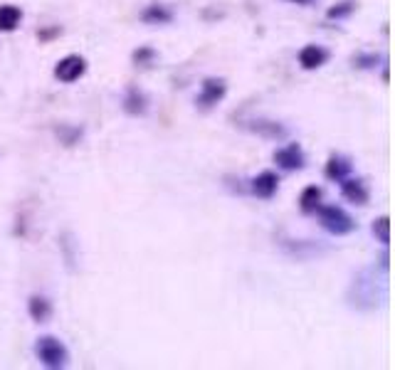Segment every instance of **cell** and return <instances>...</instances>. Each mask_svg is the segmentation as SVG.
Masks as SVG:
<instances>
[{
	"label": "cell",
	"mask_w": 395,
	"mask_h": 370,
	"mask_svg": "<svg viewBox=\"0 0 395 370\" xmlns=\"http://www.w3.org/2000/svg\"><path fill=\"white\" fill-rule=\"evenodd\" d=\"M35 353L42 360V365L47 368H64L69 363V351L60 338L55 336H42L35 346Z\"/></svg>",
	"instance_id": "cell-1"
},
{
	"label": "cell",
	"mask_w": 395,
	"mask_h": 370,
	"mask_svg": "<svg viewBox=\"0 0 395 370\" xmlns=\"http://www.w3.org/2000/svg\"><path fill=\"white\" fill-rule=\"evenodd\" d=\"M319 222H322V227L326 232H331V235H349V232L356 230V222L351 220V215L346 213V210L336 208V205H328V208H322L319 205Z\"/></svg>",
	"instance_id": "cell-2"
},
{
	"label": "cell",
	"mask_w": 395,
	"mask_h": 370,
	"mask_svg": "<svg viewBox=\"0 0 395 370\" xmlns=\"http://www.w3.org/2000/svg\"><path fill=\"white\" fill-rule=\"evenodd\" d=\"M87 69V62L85 57H79V55H69L64 57V60L57 62V67H55V77L60 79V82H77L82 74H85Z\"/></svg>",
	"instance_id": "cell-3"
},
{
	"label": "cell",
	"mask_w": 395,
	"mask_h": 370,
	"mask_svg": "<svg viewBox=\"0 0 395 370\" xmlns=\"http://www.w3.org/2000/svg\"><path fill=\"white\" fill-rule=\"evenodd\" d=\"M274 161L282 166L284 170H301L304 168V153L297 143H289V146L279 148L274 153Z\"/></svg>",
	"instance_id": "cell-4"
},
{
	"label": "cell",
	"mask_w": 395,
	"mask_h": 370,
	"mask_svg": "<svg viewBox=\"0 0 395 370\" xmlns=\"http://www.w3.org/2000/svg\"><path fill=\"white\" fill-rule=\"evenodd\" d=\"M225 82L222 79H205L203 82V91H200V96H198V104L203 109H210L215 107L218 101L225 96Z\"/></svg>",
	"instance_id": "cell-5"
},
{
	"label": "cell",
	"mask_w": 395,
	"mask_h": 370,
	"mask_svg": "<svg viewBox=\"0 0 395 370\" xmlns=\"http://www.w3.org/2000/svg\"><path fill=\"white\" fill-rule=\"evenodd\" d=\"M326 60H328V52L319 45H306V47H301V52H299V64L304 69L322 67V64H326Z\"/></svg>",
	"instance_id": "cell-6"
},
{
	"label": "cell",
	"mask_w": 395,
	"mask_h": 370,
	"mask_svg": "<svg viewBox=\"0 0 395 370\" xmlns=\"http://www.w3.org/2000/svg\"><path fill=\"white\" fill-rule=\"evenodd\" d=\"M276 185H279V178H276L272 170H265V173H260L257 178L252 180V193L257 197H272L276 193Z\"/></svg>",
	"instance_id": "cell-7"
},
{
	"label": "cell",
	"mask_w": 395,
	"mask_h": 370,
	"mask_svg": "<svg viewBox=\"0 0 395 370\" xmlns=\"http://www.w3.org/2000/svg\"><path fill=\"white\" fill-rule=\"evenodd\" d=\"M341 191H344V197H349V200L356 202V205H366L368 202V188L363 180L344 178L341 180Z\"/></svg>",
	"instance_id": "cell-8"
},
{
	"label": "cell",
	"mask_w": 395,
	"mask_h": 370,
	"mask_svg": "<svg viewBox=\"0 0 395 370\" xmlns=\"http://www.w3.org/2000/svg\"><path fill=\"white\" fill-rule=\"evenodd\" d=\"M20 20H23V12L17 6H0V33H12Z\"/></svg>",
	"instance_id": "cell-9"
},
{
	"label": "cell",
	"mask_w": 395,
	"mask_h": 370,
	"mask_svg": "<svg viewBox=\"0 0 395 370\" xmlns=\"http://www.w3.org/2000/svg\"><path fill=\"white\" fill-rule=\"evenodd\" d=\"M349 173H351V163L346 161V158H341V156H333L331 161L326 163V178H331V180H344V178H349Z\"/></svg>",
	"instance_id": "cell-10"
},
{
	"label": "cell",
	"mask_w": 395,
	"mask_h": 370,
	"mask_svg": "<svg viewBox=\"0 0 395 370\" xmlns=\"http://www.w3.org/2000/svg\"><path fill=\"white\" fill-rule=\"evenodd\" d=\"M30 316H33L37 324H45L52 316V306L45 297H33L30 299Z\"/></svg>",
	"instance_id": "cell-11"
},
{
	"label": "cell",
	"mask_w": 395,
	"mask_h": 370,
	"mask_svg": "<svg viewBox=\"0 0 395 370\" xmlns=\"http://www.w3.org/2000/svg\"><path fill=\"white\" fill-rule=\"evenodd\" d=\"M299 202H301V210H304L306 215L316 213V210H319V205H322V188H316V185L306 188V191L301 193Z\"/></svg>",
	"instance_id": "cell-12"
},
{
	"label": "cell",
	"mask_w": 395,
	"mask_h": 370,
	"mask_svg": "<svg viewBox=\"0 0 395 370\" xmlns=\"http://www.w3.org/2000/svg\"><path fill=\"white\" fill-rule=\"evenodd\" d=\"M143 23H148V25H158V23H170V10H166L164 6H151V8H146L143 10Z\"/></svg>",
	"instance_id": "cell-13"
},
{
	"label": "cell",
	"mask_w": 395,
	"mask_h": 370,
	"mask_svg": "<svg viewBox=\"0 0 395 370\" xmlns=\"http://www.w3.org/2000/svg\"><path fill=\"white\" fill-rule=\"evenodd\" d=\"M373 235L378 237L383 245H388V242H390V220L388 218L376 220V222H373Z\"/></svg>",
	"instance_id": "cell-14"
},
{
	"label": "cell",
	"mask_w": 395,
	"mask_h": 370,
	"mask_svg": "<svg viewBox=\"0 0 395 370\" xmlns=\"http://www.w3.org/2000/svg\"><path fill=\"white\" fill-rule=\"evenodd\" d=\"M143 109H146V107H143V96L139 94L136 89H131L129 96H126V112H129V114H141Z\"/></svg>",
	"instance_id": "cell-15"
},
{
	"label": "cell",
	"mask_w": 395,
	"mask_h": 370,
	"mask_svg": "<svg viewBox=\"0 0 395 370\" xmlns=\"http://www.w3.org/2000/svg\"><path fill=\"white\" fill-rule=\"evenodd\" d=\"M351 12H353V3H351V0H346V3H339V6L336 8H331V10H328V17H346V15H351Z\"/></svg>",
	"instance_id": "cell-16"
},
{
	"label": "cell",
	"mask_w": 395,
	"mask_h": 370,
	"mask_svg": "<svg viewBox=\"0 0 395 370\" xmlns=\"http://www.w3.org/2000/svg\"><path fill=\"white\" fill-rule=\"evenodd\" d=\"M151 57H153L151 50H141V52H136L134 60H136V62H146V60H151Z\"/></svg>",
	"instance_id": "cell-17"
},
{
	"label": "cell",
	"mask_w": 395,
	"mask_h": 370,
	"mask_svg": "<svg viewBox=\"0 0 395 370\" xmlns=\"http://www.w3.org/2000/svg\"><path fill=\"white\" fill-rule=\"evenodd\" d=\"M292 3H299V6H306V3H311V0H292Z\"/></svg>",
	"instance_id": "cell-18"
}]
</instances>
